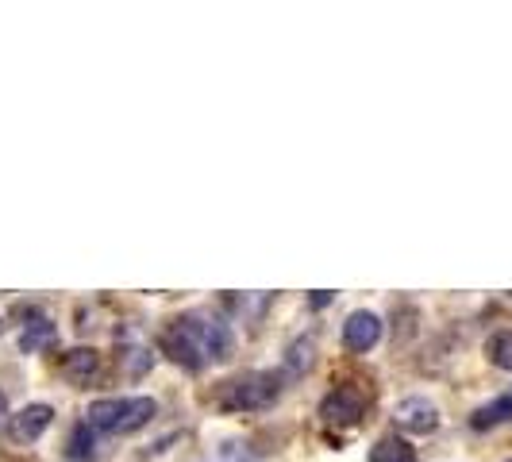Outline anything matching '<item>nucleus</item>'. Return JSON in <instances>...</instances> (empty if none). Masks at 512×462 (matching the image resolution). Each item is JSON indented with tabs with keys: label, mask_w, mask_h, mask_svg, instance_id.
I'll return each mask as SVG.
<instances>
[{
	"label": "nucleus",
	"mask_w": 512,
	"mask_h": 462,
	"mask_svg": "<svg viewBox=\"0 0 512 462\" xmlns=\"http://www.w3.org/2000/svg\"><path fill=\"white\" fill-rule=\"evenodd\" d=\"M51 420H54L51 405H24L16 416H8V436L16 439V443H35V439L51 428Z\"/></svg>",
	"instance_id": "6e6552de"
},
{
	"label": "nucleus",
	"mask_w": 512,
	"mask_h": 462,
	"mask_svg": "<svg viewBox=\"0 0 512 462\" xmlns=\"http://www.w3.org/2000/svg\"><path fill=\"white\" fill-rule=\"evenodd\" d=\"M308 366H312V343H297V347L289 351V370L301 374V370H308Z\"/></svg>",
	"instance_id": "4468645a"
},
{
	"label": "nucleus",
	"mask_w": 512,
	"mask_h": 462,
	"mask_svg": "<svg viewBox=\"0 0 512 462\" xmlns=\"http://www.w3.org/2000/svg\"><path fill=\"white\" fill-rule=\"evenodd\" d=\"M370 462H416V447L401 436H385L370 447Z\"/></svg>",
	"instance_id": "9b49d317"
},
{
	"label": "nucleus",
	"mask_w": 512,
	"mask_h": 462,
	"mask_svg": "<svg viewBox=\"0 0 512 462\" xmlns=\"http://www.w3.org/2000/svg\"><path fill=\"white\" fill-rule=\"evenodd\" d=\"M505 420H512V393L482 405V409L470 416V428H474V432H486V428H497V424H505Z\"/></svg>",
	"instance_id": "9d476101"
},
{
	"label": "nucleus",
	"mask_w": 512,
	"mask_h": 462,
	"mask_svg": "<svg viewBox=\"0 0 512 462\" xmlns=\"http://www.w3.org/2000/svg\"><path fill=\"white\" fill-rule=\"evenodd\" d=\"M58 374L70 385H77V389H89L101 374V355L93 347H74V351H66L58 359Z\"/></svg>",
	"instance_id": "39448f33"
},
{
	"label": "nucleus",
	"mask_w": 512,
	"mask_h": 462,
	"mask_svg": "<svg viewBox=\"0 0 512 462\" xmlns=\"http://www.w3.org/2000/svg\"><path fill=\"white\" fill-rule=\"evenodd\" d=\"M4 412H8V401H4V393H0V416H4Z\"/></svg>",
	"instance_id": "dca6fc26"
},
{
	"label": "nucleus",
	"mask_w": 512,
	"mask_h": 462,
	"mask_svg": "<svg viewBox=\"0 0 512 462\" xmlns=\"http://www.w3.org/2000/svg\"><path fill=\"white\" fill-rule=\"evenodd\" d=\"M509 462H512V459H509Z\"/></svg>",
	"instance_id": "a211bd4d"
},
{
	"label": "nucleus",
	"mask_w": 512,
	"mask_h": 462,
	"mask_svg": "<svg viewBox=\"0 0 512 462\" xmlns=\"http://www.w3.org/2000/svg\"><path fill=\"white\" fill-rule=\"evenodd\" d=\"M162 351L185 370H205L208 362H228L235 355V335L220 316L208 312H185L178 320H170L158 335Z\"/></svg>",
	"instance_id": "f257e3e1"
},
{
	"label": "nucleus",
	"mask_w": 512,
	"mask_h": 462,
	"mask_svg": "<svg viewBox=\"0 0 512 462\" xmlns=\"http://www.w3.org/2000/svg\"><path fill=\"white\" fill-rule=\"evenodd\" d=\"M27 316H31V324L24 328V335H20V347H24L27 355L31 351H43V347H51L54 339H58V328H54L51 320L39 312V308H27Z\"/></svg>",
	"instance_id": "1a4fd4ad"
},
{
	"label": "nucleus",
	"mask_w": 512,
	"mask_h": 462,
	"mask_svg": "<svg viewBox=\"0 0 512 462\" xmlns=\"http://www.w3.org/2000/svg\"><path fill=\"white\" fill-rule=\"evenodd\" d=\"M378 339H382V320H378L374 312L359 308V312H351V316H347V324H343V347H347V351L366 355Z\"/></svg>",
	"instance_id": "0eeeda50"
},
{
	"label": "nucleus",
	"mask_w": 512,
	"mask_h": 462,
	"mask_svg": "<svg viewBox=\"0 0 512 462\" xmlns=\"http://www.w3.org/2000/svg\"><path fill=\"white\" fill-rule=\"evenodd\" d=\"M393 420L412 432V436H428V432H436L439 428V409L428 401V397H405L397 412H393Z\"/></svg>",
	"instance_id": "423d86ee"
},
{
	"label": "nucleus",
	"mask_w": 512,
	"mask_h": 462,
	"mask_svg": "<svg viewBox=\"0 0 512 462\" xmlns=\"http://www.w3.org/2000/svg\"><path fill=\"white\" fill-rule=\"evenodd\" d=\"M85 436H89V424H81L74 439H70V459H93V439Z\"/></svg>",
	"instance_id": "ddd939ff"
},
{
	"label": "nucleus",
	"mask_w": 512,
	"mask_h": 462,
	"mask_svg": "<svg viewBox=\"0 0 512 462\" xmlns=\"http://www.w3.org/2000/svg\"><path fill=\"white\" fill-rule=\"evenodd\" d=\"M374 405V389L362 382H343L335 385L332 393L320 401V416L328 424H343V428H355L366 420V412Z\"/></svg>",
	"instance_id": "20e7f679"
},
{
	"label": "nucleus",
	"mask_w": 512,
	"mask_h": 462,
	"mask_svg": "<svg viewBox=\"0 0 512 462\" xmlns=\"http://www.w3.org/2000/svg\"><path fill=\"white\" fill-rule=\"evenodd\" d=\"M278 397H282V382L274 374H262V370H247L239 378L220 382V389H216V405L224 412H262Z\"/></svg>",
	"instance_id": "f03ea898"
},
{
	"label": "nucleus",
	"mask_w": 512,
	"mask_h": 462,
	"mask_svg": "<svg viewBox=\"0 0 512 462\" xmlns=\"http://www.w3.org/2000/svg\"><path fill=\"white\" fill-rule=\"evenodd\" d=\"M486 355H489V362H493V366H501V370H512V332L489 335Z\"/></svg>",
	"instance_id": "f8f14e48"
},
{
	"label": "nucleus",
	"mask_w": 512,
	"mask_h": 462,
	"mask_svg": "<svg viewBox=\"0 0 512 462\" xmlns=\"http://www.w3.org/2000/svg\"><path fill=\"white\" fill-rule=\"evenodd\" d=\"M328 301H332V293H328V289H316V293H312V308H324Z\"/></svg>",
	"instance_id": "2eb2a0df"
},
{
	"label": "nucleus",
	"mask_w": 512,
	"mask_h": 462,
	"mask_svg": "<svg viewBox=\"0 0 512 462\" xmlns=\"http://www.w3.org/2000/svg\"><path fill=\"white\" fill-rule=\"evenodd\" d=\"M0 332H4V320H0Z\"/></svg>",
	"instance_id": "f3484780"
},
{
	"label": "nucleus",
	"mask_w": 512,
	"mask_h": 462,
	"mask_svg": "<svg viewBox=\"0 0 512 462\" xmlns=\"http://www.w3.org/2000/svg\"><path fill=\"white\" fill-rule=\"evenodd\" d=\"M154 405L151 397H120V401H93L89 405V428H97V432H108V436H131V432H139V428H147L154 420Z\"/></svg>",
	"instance_id": "7ed1b4c3"
}]
</instances>
